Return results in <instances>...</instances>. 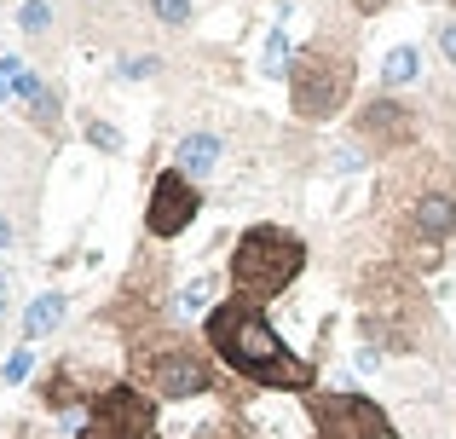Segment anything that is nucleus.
<instances>
[{
    "instance_id": "nucleus-29",
    "label": "nucleus",
    "mask_w": 456,
    "mask_h": 439,
    "mask_svg": "<svg viewBox=\"0 0 456 439\" xmlns=\"http://www.w3.org/2000/svg\"><path fill=\"white\" fill-rule=\"evenodd\" d=\"M451 6H456V0H451Z\"/></svg>"
},
{
    "instance_id": "nucleus-18",
    "label": "nucleus",
    "mask_w": 456,
    "mask_h": 439,
    "mask_svg": "<svg viewBox=\"0 0 456 439\" xmlns=\"http://www.w3.org/2000/svg\"><path fill=\"white\" fill-rule=\"evenodd\" d=\"M116 76L122 81H151V76H162V58L156 53H127V58H116Z\"/></svg>"
},
{
    "instance_id": "nucleus-6",
    "label": "nucleus",
    "mask_w": 456,
    "mask_h": 439,
    "mask_svg": "<svg viewBox=\"0 0 456 439\" xmlns=\"http://www.w3.org/2000/svg\"><path fill=\"white\" fill-rule=\"evenodd\" d=\"M156 405L162 399L139 382H110L99 399H87L76 439H156Z\"/></svg>"
},
{
    "instance_id": "nucleus-12",
    "label": "nucleus",
    "mask_w": 456,
    "mask_h": 439,
    "mask_svg": "<svg viewBox=\"0 0 456 439\" xmlns=\"http://www.w3.org/2000/svg\"><path fill=\"white\" fill-rule=\"evenodd\" d=\"M64 318H69V295L64 289H41L29 306H23V341L58 336V329H64Z\"/></svg>"
},
{
    "instance_id": "nucleus-24",
    "label": "nucleus",
    "mask_w": 456,
    "mask_h": 439,
    "mask_svg": "<svg viewBox=\"0 0 456 439\" xmlns=\"http://www.w3.org/2000/svg\"><path fill=\"white\" fill-rule=\"evenodd\" d=\"M208 295H214V283H208V278H191V289L179 295V306H185V313H197V306H208Z\"/></svg>"
},
{
    "instance_id": "nucleus-15",
    "label": "nucleus",
    "mask_w": 456,
    "mask_h": 439,
    "mask_svg": "<svg viewBox=\"0 0 456 439\" xmlns=\"http://www.w3.org/2000/svg\"><path fill=\"white\" fill-rule=\"evenodd\" d=\"M289 64H295L289 29H272L266 35V58H260V76H266V81H283V76H289Z\"/></svg>"
},
{
    "instance_id": "nucleus-25",
    "label": "nucleus",
    "mask_w": 456,
    "mask_h": 439,
    "mask_svg": "<svg viewBox=\"0 0 456 439\" xmlns=\"http://www.w3.org/2000/svg\"><path fill=\"white\" fill-rule=\"evenodd\" d=\"M346 6H353V12H358V18H381V12H387V6H393V0H346Z\"/></svg>"
},
{
    "instance_id": "nucleus-20",
    "label": "nucleus",
    "mask_w": 456,
    "mask_h": 439,
    "mask_svg": "<svg viewBox=\"0 0 456 439\" xmlns=\"http://www.w3.org/2000/svg\"><path fill=\"white\" fill-rule=\"evenodd\" d=\"M29 370H35V353H29V347H12V353H6V364H0V382H6V387H18Z\"/></svg>"
},
{
    "instance_id": "nucleus-9",
    "label": "nucleus",
    "mask_w": 456,
    "mask_h": 439,
    "mask_svg": "<svg viewBox=\"0 0 456 439\" xmlns=\"http://www.w3.org/2000/svg\"><path fill=\"white\" fill-rule=\"evenodd\" d=\"M202 215V180H191L185 168H162L145 197V232L156 243H174L191 232V220Z\"/></svg>"
},
{
    "instance_id": "nucleus-26",
    "label": "nucleus",
    "mask_w": 456,
    "mask_h": 439,
    "mask_svg": "<svg viewBox=\"0 0 456 439\" xmlns=\"http://www.w3.org/2000/svg\"><path fill=\"white\" fill-rule=\"evenodd\" d=\"M12 243H18V225H12L6 215H0V255H6V248H12Z\"/></svg>"
},
{
    "instance_id": "nucleus-1",
    "label": "nucleus",
    "mask_w": 456,
    "mask_h": 439,
    "mask_svg": "<svg viewBox=\"0 0 456 439\" xmlns=\"http://www.w3.org/2000/svg\"><path fill=\"white\" fill-rule=\"evenodd\" d=\"M202 341L214 347V359H220L225 370H237L255 387H278V394H312V387H318L312 359H301V353L272 329L266 301H248V295L232 289L220 306H208Z\"/></svg>"
},
{
    "instance_id": "nucleus-28",
    "label": "nucleus",
    "mask_w": 456,
    "mask_h": 439,
    "mask_svg": "<svg viewBox=\"0 0 456 439\" xmlns=\"http://www.w3.org/2000/svg\"><path fill=\"white\" fill-rule=\"evenodd\" d=\"M197 439H232V428H202Z\"/></svg>"
},
{
    "instance_id": "nucleus-22",
    "label": "nucleus",
    "mask_w": 456,
    "mask_h": 439,
    "mask_svg": "<svg viewBox=\"0 0 456 439\" xmlns=\"http://www.w3.org/2000/svg\"><path fill=\"white\" fill-rule=\"evenodd\" d=\"M23 69H29V64H23L18 53L0 58V99H12V93H18V76H23Z\"/></svg>"
},
{
    "instance_id": "nucleus-2",
    "label": "nucleus",
    "mask_w": 456,
    "mask_h": 439,
    "mask_svg": "<svg viewBox=\"0 0 456 439\" xmlns=\"http://www.w3.org/2000/svg\"><path fill=\"white\" fill-rule=\"evenodd\" d=\"M134 341V382L151 387L156 399H197L214 394V347L191 341L179 329H145Z\"/></svg>"
},
{
    "instance_id": "nucleus-27",
    "label": "nucleus",
    "mask_w": 456,
    "mask_h": 439,
    "mask_svg": "<svg viewBox=\"0 0 456 439\" xmlns=\"http://www.w3.org/2000/svg\"><path fill=\"white\" fill-rule=\"evenodd\" d=\"M6 313H12V278L0 272V324H6Z\"/></svg>"
},
{
    "instance_id": "nucleus-19",
    "label": "nucleus",
    "mask_w": 456,
    "mask_h": 439,
    "mask_svg": "<svg viewBox=\"0 0 456 439\" xmlns=\"http://www.w3.org/2000/svg\"><path fill=\"white\" fill-rule=\"evenodd\" d=\"M330 168H335V174H358V168H370V150L358 145V139H346V145H335Z\"/></svg>"
},
{
    "instance_id": "nucleus-4",
    "label": "nucleus",
    "mask_w": 456,
    "mask_h": 439,
    "mask_svg": "<svg viewBox=\"0 0 456 439\" xmlns=\"http://www.w3.org/2000/svg\"><path fill=\"white\" fill-rule=\"evenodd\" d=\"M456 237V174L439 162V174L404 203L399 215V260L411 272H434L445 260V243Z\"/></svg>"
},
{
    "instance_id": "nucleus-14",
    "label": "nucleus",
    "mask_w": 456,
    "mask_h": 439,
    "mask_svg": "<svg viewBox=\"0 0 456 439\" xmlns=\"http://www.w3.org/2000/svg\"><path fill=\"white\" fill-rule=\"evenodd\" d=\"M416 81H422V46L416 41L387 46V58H381V87L399 93V87H416Z\"/></svg>"
},
{
    "instance_id": "nucleus-11",
    "label": "nucleus",
    "mask_w": 456,
    "mask_h": 439,
    "mask_svg": "<svg viewBox=\"0 0 456 439\" xmlns=\"http://www.w3.org/2000/svg\"><path fill=\"white\" fill-rule=\"evenodd\" d=\"M220 157H225V139H220V134H208V127H197V134H185V139H179L174 168H185L191 180H208V174L220 168Z\"/></svg>"
},
{
    "instance_id": "nucleus-5",
    "label": "nucleus",
    "mask_w": 456,
    "mask_h": 439,
    "mask_svg": "<svg viewBox=\"0 0 456 439\" xmlns=\"http://www.w3.org/2000/svg\"><path fill=\"white\" fill-rule=\"evenodd\" d=\"M289 110L301 122H330L346 99H353V53L346 46H330V35L306 41L289 64Z\"/></svg>"
},
{
    "instance_id": "nucleus-17",
    "label": "nucleus",
    "mask_w": 456,
    "mask_h": 439,
    "mask_svg": "<svg viewBox=\"0 0 456 439\" xmlns=\"http://www.w3.org/2000/svg\"><path fill=\"white\" fill-rule=\"evenodd\" d=\"M145 12L156 23H167V29H185L191 18H197V6H191V0H145Z\"/></svg>"
},
{
    "instance_id": "nucleus-10",
    "label": "nucleus",
    "mask_w": 456,
    "mask_h": 439,
    "mask_svg": "<svg viewBox=\"0 0 456 439\" xmlns=\"http://www.w3.org/2000/svg\"><path fill=\"white\" fill-rule=\"evenodd\" d=\"M12 104H18L23 116H29L41 134H58V110H64V99H58V87L46 76H35V69H23L18 76V93H12Z\"/></svg>"
},
{
    "instance_id": "nucleus-13",
    "label": "nucleus",
    "mask_w": 456,
    "mask_h": 439,
    "mask_svg": "<svg viewBox=\"0 0 456 439\" xmlns=\"http://www.w3.org/2000/svg\"><path fill=\"white\" fill-rule=\"evenodd\" d=\"M104 387H81V359H64L53 376L41 382V405L46 411H69V405H81V399H99Z\"/></svg>"
},
{
    "instance_id": "nucleus-7",
    "label": "nucleus",
    "mask_w": 456,
    "mask_h": 439,
    "mask_svg": "<svg viewBox=\"0 0 456 439\" xmlns=\"http://www.w3.org/2000/svg\"><path fill=\"white\" fill-rule=\"evenodd\" d=\"M353 139L370 157H399V150H411L416 139H422V110H411L399 93L381 87L376 99H364L353 110Z\"/></svg>"
},
{
    "instance_id": "nucleus-16",
    "label": "nucleus",
    "mask_w": 456,
    "mask_h": 439,
    "mask_svg": "<svg viewBox=\"0 0 456 439\" xmlns=\"http://www.w3.org/2000/svg\"><path fill=\"white\" fill-rule=\"evenodd\" d=\"M53 0H18V29L23 35H53Z\"/></svg>"
},
{
    "instance_id": "nucleus-21",
    "label": "nucleus",
    "mask_w": 456,
    "mask_h": 439,
    "mask_svg": "<svg viewBox=\"0 0 456 439\" xmlns=\"http://www.w3.org/2000/svg\"><path fill=\"white\" fill-rule=\"evenodd\" d=\"M87 145H99V150H110V157H116V150H122V134H116L110 122H99V116H93V122H87Z\"/></svg>"
},
{
    "instance_id": "nucleus-3",
    "label": "nucleus",
    "mask_w": 456,
    "mask_h": 439,
    "mask_svg": "<svg viewBox=\"0 0 456 439\" xmlns=\"http://www.w3.org/2000/svg\"><path fill=\"white\" fill-rule=\"evenodd\" d=\"M225 272H232L237 295H248V301H278V295L306 272V243L289 232V225L260 220V225H248V232L237 237Z\"/></svg>"
},
{
    "instance_id": "nucleus-23",
    "label": "nucleus",
    "mask_w": 456,
    "mask_h": 439,
    "mask_svg": "<svg viewBox=\"0 0 456 439\" xmlns=\"http://www.w3.org/2000/svg\"><path fill=\"white\" fill-rule=\"evenodd\" d=\"M434 46H439V58H445V64L456 69V18H445V23L434 29Z\"/></svg>"
},
{
    "instance_id": "nucleus-8",
    "label": "nucleus",
    "mask_w": 456,
    "mask_h": 439,
    "mask_svg": "<svg viewBox=\"0 0 456 439\" xmlns=\"http://www.w3.org/2000/svg\"><path fill=\"white\" fill-rule=\"evenodd\" d=\"M306 417L318 428V439H393L387 411L364 394H323V387H312Z\"/></svg>"
}]
</instances>
